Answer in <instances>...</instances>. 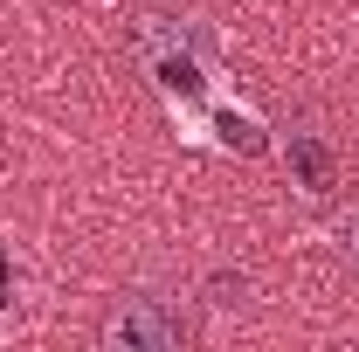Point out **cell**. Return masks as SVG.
<instances>
[{
	"label": "cell",
	"mask_w": 359,
	"mask_h": 352,
	"mask_svg": "<svg viewBox=\"0 0 359 352\" xmlns=\"http://www.w3.org/2000/svg\"><path fill=\"white\" fill-rule=\"evenodd\" d=\"M97 346L104 352H180L187 346V318H180L166 297H111L104 318H97Z\"/></svg>",
	"instance_id": "obj_1"
},
{
	"label": "cell",
	"mask_w": 359,
	"mask_h": 352,
	"mask_svg": "<svg viewBox=\"0 0 359 352\" xmlns=\"http://www.w3.org/2000/svg\"><path fill=\"white\" fill-rule=\"evenodd\" d=\"M290 159H297V173L311 194H325V180H332V159H325V145L318 138H290Z\"/></svg>",
	"instance_id": "obj_2"
},
{
	"label": "cell",
	"mask_w": 359,
	"mask_h": 352,
	"mask_svg": "<svg viewBox=\"0 0 359 352\" xmlns=\"http://www.w3.org/2000/svg\"><path fill=\"white\" fill-rule=\"evenodd\" d=\"M242 290H249L242 276H215V283H208V304L215 311H242Z\"/></svg>",
	"instance_id": "obj_3"
},
{
	"label": "cell",
	"mask_w": 359,
	"mask_h": 352,
	"mask_svg": "<svg viewBox=\"0 0 359 352\" xmlns=\"http://www.w3.org/2000/svg\"><path fill=\"white\" fill-rule=\"evenodd\" d=\"M339 256H346V263L359 269V208H353L346 221H339Z\"/></svg>",
	"instance_id": "obj_4"
}]
</instances>
